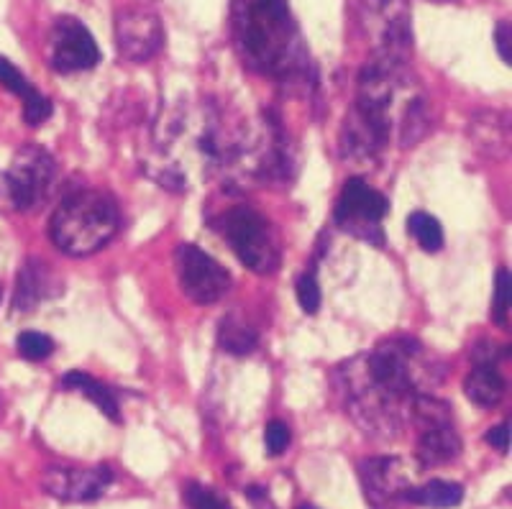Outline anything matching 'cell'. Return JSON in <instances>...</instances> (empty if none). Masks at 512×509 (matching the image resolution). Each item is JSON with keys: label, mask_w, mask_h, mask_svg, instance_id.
Segmentation results:
<instances>
[{"label": "cell", "mask_w": 512, "mask_h": 509, "mask_svg": "<svg viewBox=\"0 0 512 509\" xmlns=\"http://www.w3.org/2000/svg\"><path fill=\"white\" fill-rule=\"evenodd\" d=\"M290 443H292L290 425L282 423V420H269L267 428H264V448H267L269 456H282V453L290 448Z\"/></svg>", "instance_id": "obj_26"}, {"label": "cell", "mask_w": 512, "mask_h": 509, "mask_svg": "<svg viewBox=\"0 0 512 509\" xmlns=\"http://www.w3.org/2000/svg\"><path fill=\"white\" fill-rule=\"evenodd\" d=\"M297 302L303 307L308 315H315L320 310V302H323V295H320V284L315 272H305L303 277L297 279Z\"/></svg>", "instance_id": "obj_25"}, {"label": "cell", "mask_w": 512, "mask_h": 509, "mask_svg": "<svg viewBox=\"0 0 512 509\" xmlns=\"http://www.w3.org/2000/svg\"><path fill=\"white\" fill-rule=\"evenodd\" d=\"M472 134L479 149L487 151L489 157H505L510 149V128L502 113H482L472 123Z\"/></svg>", "instance_id": "obj_20"}, {"label": "cell", "mask_w": 512, "mask_h": 509, "mask_svg": "<svg viewBox=\"0 0 512 509\" xmlns=\"http://www.w3.org/2000/svg\"><path fill=\"white\" fill-rule=\"evenodd\" d=\"M231 34L244 67L256 75L297 82L313 72L287 0H231Z\"/></svg>", "instance_id": "obj_3"}, {"label": "cell", "mask_w": 512, "mask_h": 509, "mask_svg": "<svg viewBox=\"0 0 512 509\" xmlns=\"http://www.w3.org/2000/svg\"><path fill=\"white\" fill-rule=\"evenodd\" d=\"M59 295V282L52 274V269L41 259H26L24 267L18 269L16 290H13V313L29 315L34 313L41 302H47L49 297Z\"/></svg>", "instance_id": "obj_15"}, {"label": "cell", "mask_w": 512, "mask_h": 509, "mask_svg": "<svg viewBox=\"0 0 512 509\" xmlns=\"http://www.w3.org/2000/svg\"><path fill=\"white\" fill-rule=\"evenodd\" d=\"M185 497H187V504H190V509H233L226 499L218 497V494L213 492V489H208V486L187 484Z\"/></svg>", "instance_id": "obj_27"}, {"label": "cell", "mask_w": 512, "mask_h": 509, "mask_svg": "<svg viewBox=\"0 0 512 509\" xmlns=\"http://www.w3.org/2000/svg\"><path fill=\"white\" fill-rule=\"evenodd\" d=\"M8 210H13L11 182H8L6 172H0V213H8Z\"/></svg>", "instance_id": "obj_30"}, {"label": "cell", "mask_w": 512, "mask_h": 509, "mask_svg": "<svg viewBox=\"0 0 512 509\" xmlns=\"http://www.w3.org/2000/svg\"><path fill=\"white\" fill-rule=\"evenodd\" d=\"M408 233L418 241V246L425 254H436V251L443 249L441 223L433 215L423 213V210H418V213H413L408 218Z\"/></svg>", "instance_id": "obj_22"}, {"label": "cell", "mask_w": 512, "mask_h": 509, "mask_svg": "<svg viewBox=\"0 0 512 509\" xmlns=\"http://www.w3.org/2000/svg\"><path fill=\"white\" fill-rule=\"evenodd\" d=\"M218 346L231 356H249L259 346V333L239 315H228L218 325Z\"/></svg>", "instance_id": "obj_21"}, {"label": "cell", "mask_w": 512, "mask_h": 509, "mask_svg": "<svg viewBox=\"0 0 512 509\" xmlns=\"http://www.w3.org/2000/svg\"><path fill=\"white\" fill-rule=\"evenodd\" d=\"M62 387L72 389V392L82 394V397H88L111 423H121V407H118L116 394L105 387L103 382H98L95 376L85 374V371H70V374L62 379Z\"/></svg>", "instance_id": "obj_18"}, {"label": "cell", "mask_w": 512, "mask_h": 509, "mask_svg": "<svg viewBox=\"0 0 512 509\" xmlns=\"http://www.w3.org/2000/svg\"><path fill=\"white\" fill-rule=\"evenodd\" d=\"M359 26L372 44V57L410 62L413 54V18L410 0H356Z\"/></svg>", "instance_id": "obj_6"}, {"label": "cell", "mask_w": 512, "mask_h": 509, "mask_svg": "<svg viewBox=\"0 0 512 509\" xmlns=\"http://www.w3.org/2000/svg\"><path fill=\"white\" fill-rule=\"evenodd\" d=\"M464 392L482 410H495L505 400L507 382L505 376L500 374V369H497L495 361L487 356V359H477L472 371L466 374Z\"/></svg>", "instance_id": "obj_17"}, {"label": "cell", "mask_w": 512, "mask_h": 509, "mask_svg": "<svg viewBox=\"0 0 512 509\" xmlns=\"http://www.w3.org/2000/svg\"><path fill=\"white\" fill-rule=\"evenodd\" d=\"M6 174L11 182L13 210L29 213L47 200L57 177V162L44 146L26 144L13 154L11 169Z\"/></svg>", "instance_id": "obj_9"}, {"label": "cell", "mask_w": 512, "mask_h": 509, "mask_svg": "<svg viewBox=\"0 0 512 509\" xmlns=\"http://www.w3.org/2000/svg\"><path fill=\"white\" fill-rule=\"evenodd\" d=\"M49 62L54 72L75 75L93 70L100 62V49L90 29L75 16H59L49 34Z\"/></svg>", "instance_id": "obj_12"}, {"label": "cell", "mask_w": 512, "mask_h": 509, "mask_svg": "<svg viewBox=\"0 0 512 509\" xmlns=\"http://www.w3.org/2000/svg\"><path fill=\"white\" fill-rule=\"evenodd\" d=\"M484 440H487L492 448H497L500 453H507L510 451V425L502 423V425H497V428L487 430Z\"/></svg>", "instance_id": "obj_29"}, {"label": "cell", "mask_w": 512, "mask_h": 509, "mask_svg": "<svg viewBox=\"0 0 512 509\" xmlns=\"http://www.w3.org/2000/svg\"><path fill=\"white\" fill-rule=\"evenodd\" d=\"M300 509H313V507H300Z\"/></svg>", "instance_id": "obj_32"}, {"label": "cell", "mask_w": 512, "mask_h": 509, "mask_svg": "<svg viewBox=\"0 0 512 509\" xmlns=\"http://www.w3.org/2000/svg\"><path fill=\"white\" fill-rule=\"evenodd\" d=\"M116 52L123 62L144 64L157 57L164 47V26L157 13L146 8H123L113 24Z\"/></svg>", "instance_id": "obj_13"}, {"label": "cell", "mask_w": 512, "mask_h": 509, "mask_svg": "<svg viewBox=\"0 0 512 509\" xmlns=\"http://www.w3.org/2000/svg\"><path fill=\"white\" fill-rule=\"evenodd\" d=\"M423 90L408 62L372 57L356 77V100L341 128V157L377 162L390 146L400 116Z\"/></svg>", "instance_id": "obj_2"}, {"label": "cell", "mask_w": 512, "mask_h": 509, "mask_svg": "<svg viewBox=\"0 0 512 509\" xmlns=\"http://www.w3.org/2000/svg\"><path fill=\"white\" fill-rule=\"evenodd\" d=\"M446 366L415 338H387L338 369L346 412L367 435L392 440L410 420L420 394H433Z\"/></svg>", "instance_id": "obj_1"}, {"label": "cell", "mask_w": 512, "mask_h": 509, "mask_svg": "<svg viewBox=\"0 0 512 509\" xmlns=\"http://www.w3.org/2000/svg\"><path fill=\"white\" fill-rule=\"evenodd\" d=\"M121 228L118 205L105 190L80 187L62 197L49 218V238L62 254L90 256L105 249Z\"/></svg>", "instance_id": "obj_4"}, {"label": "cell", "mask_w": 512, "mask_h": 509, "mask_svg": "<svg viewBox=\"0 0 512 509\" xmlns=\"http://www.w3.org/2000/svg\"><path fill=\"white\" fill-rule=\"evenodd\" d=\"M433 3H454V0H433Z\"/></svg>", "instance_id": "obj_31"}, {"label": "cell", "mask_w": 512, "mask_h": 509, "mask_svg": "<svg viewBox=\"0 0 512 509\" xmlns=\"http://www.w3.org/2000/svg\"><path fill=\"white\" fill-rule=\"evenodd\" d=\"M387 213H390V200L374 190L367 180L351 177L338 195L333 220L351 236L374 243V246H384L382 220Z\"/></svg>", "instance_id": "obj_8"}, {"label": "cell", "mask_w": 512, "mask_h": 509, "mask_svg": "<svg viewBox=\"0 0 512 509\" xmlns=\"http://www.w3.org/2000/svg\"><path fill=\"white\" fill-rule=\"evenodd\" d=\"M175 272L180 290L195 305H216L231 290V274L221 261L192 243H180L175 249Z\"/></svg>", "instance_id": "obj_10"}, {"label": "cell", "mask_w": 512, "mask_h": 509, "mask_svg": "<svg viewBox=\"0 0 512 509\" xmlns=\"http://www.w3.org/2000/svg\"><path fill=\"white\" fill-rule=\"evenodd\" d=\"M510 302H512V277L505 267L497 272L495 282V300H492V320L497 325H507V315H510Z\"/></svg>", "instance_id": "obj_24"}, {"label": "cell", "mask_w": 512, "mask_h": 509, "mask_svg": "<svg viewBox=\"0 0 512 509\" xmlns=\"http://www.w3.org/2000/svg\"><path fill=\"white\" fill-rule=\"evenodd\" d=\"M0 85L24 100V121L29 126H41L52 118V100L41 95L11 59L0 57Z\"/></svg>", "instance_id": "obj_16"}, {"label": "cell", "mask_w": 512, "mask_h": 509, "mask_svg": "<svg viewBox=\"0 0 512 509\" xmlns=\"http://www.w3.org/2000/svg\"><path fill=\"white\" fill-rule=\"evenodd\" d=\"M510 39H512L510 21H500L495 29V44H497V52H500V59L505 64H510Z\"/></svg>", "instance_id": "obj_28"}, {"label": "cell", "mask_w": 512, "mask_h": 509, "mask_svg": "<svg viewBox=\"0 0 512 509\" xmlns=\"http://www.w3.org/2000/svg\"><path fill=\"white\" fill-rule=\"evenodd\" d=\"M359 484L372 509H397L413 489L410 466L400 456H374L359 463Z\"/></svg>", "instance_id": "obj_11"}, {"label": "cell", "mask_w": 512, "mask_h": 509, "mask_svg": "<svg viewBox=\"0 0 512 509\" xmlns=\"http://www.w3.org/2000/svg\"><path fill=\"white\" fill-rule=\"evenodd\" d=\"M113 479L111 466H49L41 474V489L59 502L82 504L103 497Z\"/></svg>", "instance_id": "obj_14"}, {"label": "cell", "mask_w": 512, "mask_h": 509, "mask_svg": "<svg viewBox=\"0 0 512 509\" xmlns=\"http://www.w3.org/2000/svg\"><path fill=\"white\" fill-rule=\"evenodd\" d=\"M16 348L18 356H24L26 361H44L54 353V341L47 333H39V330H24L16 338Z\"/></svg>", "instance_id": "obj_23"}, {"label": "cell", "mask_w": 512, "mask_h": 509, "mask_svg": "<svg viewBox=\"0 0 512 509\" xmlns=\"http://www.w3.org/2000/svg\"><path fill=\"white\" fill-rule=\"evenodd\" d=\"M408 502L420 504L428 509H454L464 502V486L456 481L431 479L423 486H413L408 494Z\"/></svg>", "instance_id": "obj_19"}, {"label": "cell", "mask_w": 512, "mask_h": 509, "mask_svg": "<svg viewBox=\"0 0 512 509\" xmlns=\"http://www.w3.org/2000/svg\"><path fill=\"white\" fill-rule=\"evenodd\" d=\"M236 259L254 274H274L280 269L282 246L274 226L251 205H231L210 218Z\"/></svg>", "instance_id": "obj_5"}, {"label": "cell", "mask_w": 512, "mask_h": 509, "mask_svg": "<svg viewBox=\"0 0 512 509\" xmlns=\"http://www.w3.org/2000/svg\"><path fill=\"white\" fill-rule=\"evenodd\" d=\"M451 405L433 394H420L410 410V423L418 428L415 458L420 469H438L456 461L461 453V438L454 428Z\"/></svg>", "instance_id": "obj_7"}]
</instances>
